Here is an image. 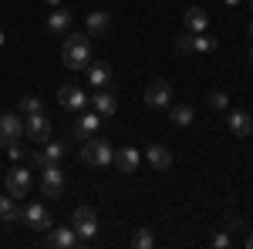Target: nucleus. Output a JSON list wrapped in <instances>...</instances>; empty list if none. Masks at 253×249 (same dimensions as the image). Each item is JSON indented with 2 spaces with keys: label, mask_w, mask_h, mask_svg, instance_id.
I'll list each match as a JSON object with an SVG mask.
<instances>
[{
  "label": "nucleus",
  "mask_w": 253,
  "mask_h": 249,
  "mask_svg": "<svg viewBox=\"0 0 253 249\" xmlns=\"http://www.w3.org/2000/svg\"><path fill=\"white\" fill-rule=\"evenodd\" d=\"M61 61H64L68 71H84V68L91 64V37H88V34H71V37H64Z\"/></svg>",
  "instance_id": "obj_1"
},
{
  "label": "nucleus",
  "mask_w": 253,
  "mask_h": 249,
  "mask_svg": "<svg viewBox=\"0 0 253 249\" xmlns=\"http://www.w3.org/2000/svg\"><path fill=\"white\" fill-rule=\"evenodd\" d=\"M81 162L84 165H91V169H105V165H112L115 162V148L105 142V138H84L81 142Z\"/></svg>",
  "instance_id": "obj_2"
},
{
  "label": "nucleus",
  "mask_w": 253,
  "mask_h": 249,
  "mask_svg": "<svg viewBox=\"0 0 253 249\" xmlns=\"http://www.w3.org/2000/svg\"><path fill=\"white\" fill-rule=\"evenodd\" d=\"M20 222L31 226V229H38V232H47L51 226H54V222H51V212H47L44 202H27V206H20Z\"/></svg>",
  "instance_id": "obj_3"
},
{
  "label": "nucleus",
  "mask_w": 253,
  "mask_h": 249,
  "mask_svg": "<svg viewBox=\"0 0 253 249\" xmlns=\"http://www.w3.org/2000/svg\"><path fill=\"white\" fill-rule=\"evenodd\" d=\"M41 192H44V199H61V192H64V172H61L58 162H51V165L41 169Z\"/></svg>",
  "instance_id": "obj_4"
},
{
  "label": "nucleus",
  "mask_w": 253,
  "mask_h": 249,
  "mask_svg": "<svg viewBox=\"0 0 253 249\" xmlns=\"http://www.w3.org/2000/svg\"><path fill=\"white\" fill-rule=\"evenodd\" d=\"M31 185H34V178H31V172H27L24 165H14V169L7 172V178H3V189L10 192L17 202H20V199H27Z\"/></svg>",
  "instance_id": "obj_5"
},
{
  "label": "nucleus",
  "mask_w": 253,
  "mask_h": 249,
  "mask_svg": "<svg viewBox=\"0 0 253 249\" xmlns=\"http://www.w3.org/2000/svg\"><path fill=\"white\" fill-rule=\"evenodd\" d=\"M71 222H75V232H78L81 243H88V239H95L98 232V215L91 206H78L75 209V215H71Z\"/></svg>",
  "instance_id": "obj_6"
},
{
  "label": "nucleus",
  "mask_w": 253,
  "mask_h": 249,
  "mask_svg": "<svg viewBox=\"0 0 253 249\" xmlns=\"http://www.w3.org/2000/svg\"><path fill=\"white\" fill-rule=\"evenodd\" d=\"M145 105L149 108H156V111H162V108H172V84L169 81H149V88H145Z\"/></svg>",
  "instance_id": "obj_7"
},
{
  "label": "nucleus",
  "mask_w": 253,
  "mask_h": 249,
  "mask_svg": "<svg viewBox=\"0 0 253 249\" xmlns=\"http://www.w3.org/2000/svg\"><path fill=\"white\" fill-rule=\"evenodd\" d=\"M20 138H24V115H14V111L0 115V145H14Z\"/></svg>",
  "instance_id": "obj_8"
},
{
  "label": "nucleus",
  "mask_w": 253,
  "mask_h": 249,
  "mask_svg": "<svg viewBox=\"0 0 253 249\" xmlns=\"http://www.w3.org/2000/svg\"><path fill=\"white\" fill-rule=\"evenodd\" d=\"M44 243H47L51 249H75V246H81V239H78V232H75V226H51Z\"/></svg>",
  "instance_id": "obj_9"
},
{
  "label": "nucleus",
  "mask_w": 253,
  "mask_h": 249,
  "mask_svg": "<svg viewBox=\"0 0 253 249\" xmlns=\"http://www.w3.org/2000/svg\"><path fill=\"white\" fill-rule=\"evenodd\" d=\"M58 101H61V108H68V111H84L88 108V95L81 91L78 84H61L58 88Z\"/></svg>",
  "instance_id": "obj_10"
},
{
  "label": "nucleus",
  "mask_w": 253,
  "mask_h": 249,
  "mask_svg": "<svg viewBox=\"0 0 253 249\" xmlns=\"http://www.w3.org/2000/svg\"><path fill=\"white\" fill-rule=\"evenodd\" d=\"M24 135L34 142H47L51 138V118L38 111V115H24Z\"/></svg>",
  "instance_id": "obj_11"
},
{
  "label": "nucleus",
  "mask_w": 253,
  "mask_h": 249,
  "mask_svg": "<svg viewBox=\"0 0 253 249\" xmlns=\"http://www.w3.org/2000/svg\"><path fill=\"white\" fill-rule=\"evenodd\" d=\"M71 24H75V14L71 10H64V7H54L51 14H47V34H54V37H64L68 31H71Z\"/></svg>",
  "instance_id": "obj_12"
},
{
  "label": "nucleus",
  "mask_w": 253,
  "mask_h": 249,
  "mask_svg": "<svg viewBox=\"0 0 253 249\" xmlns=\"http://www.w3.org/2000/svg\"><path fill=\"white\" fill-rule=\"evenodd\" d=\"M84 77H88V84L91 88H108V81H112V64L108 61H91L88 68H84Z\"/></svg>",
  "instance_id": "obj_13"
},
{
  "label": "nucleus",
  "mask_w": 253,
  "mask_h": 249,
  "mask_svg": "<svg viewBox=\"0 0 253 249\" xmlns=\"http://www.w3.org/2000/svg\"><path fill=\"white\" fill-rule=\"evenodd\" d=\"M138 165H142V152H138L135 145H125V148H118V152H115V169H118V172L132 175Z\"/></svg>",
  "instance_id": "obj_14"
},
{
  "label": "nucleus",
  "mask_w": 253,
  "mask_h": 249,
  "mask_svg": "<svg viewBox=\"0 0 253 249\" xmlns=\"http://www.w3.org/2000/svg\"><path fill=\"white\" fill-rule=\"evenodd\" d=\"M108 27H112V14H108V10H91V14L84 17V31H88V37H105Z\"/></svg>",
  "instance_id": "obj_15"
},
{
  "label": "nucleus",
  "mask_w": 253,
  "mask_h": 249,
  "mask_svg": "<svg viewBox=\"0 0 253 249\" xmlns=\"http://www.w3.org/2000/svg\"><path fill=\"white\" fill-rule=\"evenodd\" d=\"M145 162L152 165V172H169L172 169V152L166 145H149L145 148Z\"/></svg>",
  "instance_id": "obj_16"
},
{
  "label": "nucleus",
  "mask_w": 253,
  "mask_h": 249,
  "mask_svg": "<svg viewBox=\"0 0 253 249\" xmlns=\"http://www.w3.org/2000/svg\"><path fill=\"white\" fill-rule=\"evenodd\" d=\"M182 24H186L189 34H206V27H210V14H206L203 7H189V10L182 14Z\"/></svg>",
  "instance_id": "obj_17"
},
{
  "label": "nucleus",
  "mask_w": 253,
  "mask_h": 249,
  "mask_svg": "<svg viewBox=\"0 0 253 249\" xmlns=\"http://www.w3.org/2000/svg\"><path fill=\"white\" fill-rule=\"evenodd\" d=\"M226 125H230V132H233L236 138H247V135L253 132V115L250 111H230V115H226Z\"/></svg>",
  "instance_id": "obj_18"
},
{
  "label": "nucleus",
  "mask_w": 253,
  "mask_h": 249,
  "mask_svg": "<svg viewBox=\"0 0 253 249\" xmlns=\"http://www.w3.org/2000/svg\"><path fill=\"white\" fill-rule=\"evenodd\" d=\"M95 111L101 118H112L118 111V98H115V91H108V88H98L95 91Z\"/></svg>",
  "instance_id": "obj_19"
},
{
  "label": "nucleus",
  "mask_w": 253,
  "mask_h": 249,
  "mask_svg": "<svg viewBox=\"0 0 253 249\" xmlns=\"http://www.w3.org/2000/svg\"><path fill=\"white\" fill-rule=\"evenodd\" d=\"M98 125H101V115L98 111H81V118L75 121V135L84 142V138H91L98 132Z\"/></svg>",
  "instance_id": "obj_20"
},
{
  "label": "nucleus",
  "mask_w": 253,
  "mask_h": 249,
  "mask_svg": "<svg viewBox=\"0 0 253 249\" xmlns=\"http://www.w3.org/2000/svg\"><path fill=\"white\" fill-rule=\"evenodd\" d=\"M0 222L3 226H14V222H20V206L17 199L7 192V195H0Z\"/></svg>",
  "instance_id": "obj_21"
},
{
  "label": "nucleus",
  "mask_w": 253,
  "mask_h": 249,
  "mask_svg": "<svg viewBox=\"0 0 253 249\" xmlns=\"http://www.w3.org/2000/svg\"><path fill=\"white\" fill-rule=\"evenodd\" d=\"M169 118H172V125L186 128V125H193V121H196V111L189 108V105H175L172 111H169Z\"/></svg>",
  "instance_id": "obj_22"
},
{
  "label": "nucleus",
  "mask_w": 253,
  "mask_h": 249,
  "mask_svg": "<svg viewBox=\"0 0 253 249\" xmlns=\"http://www.w3.org/2000/svg\"><path fill=\"white\" fill-rule=\"evenodd\" d=\"M132 246L135 249H152L156 246V232L149 229V226H138V229L132 232Z\"/></svg>",
  "instance_id": "obj_23"
},
{
  "label": "nucleus",
  "mask_w": 253,
  "mask_h": 249,
  "mask_svg": "<svg viewBox=\"0 0 253 249\" xmlns=\"http://www.w3.org/2000/svg\"><path fill=\"white\" fill-rule=\"evenodd\" d=\"M41 152H44V158H47V162H61V158L68 155V145H64V142H51V138H47Z\"/></svg>",
  "instance_id": "obj_24"
},
{
  "label": "nucleus",
  "mask_w": 253,
  "mask_h": 249,
  "mask_svg": "<svg viewBox=\"0 0 253 249\" xmlns=\"http://www.w3.org/2000/svg\"><path fill=\"white\" fill-rule=\"evenodd\" d=\"M193 51H199V54H210V51H216V37H206V34H193Z\"/></svg>",
  "instance_id": "obj_25"
},
{
  "label": "nucleus",
  "mask_w": 253,
  "mask_h": 249,
  "mask_svg": "<svg viewBox=\"0 0 253 249\" xmlns=\"http://www.w3.org/2000/svg\"><path fill=\"white\" fill-rule=\"evenodd\" d=\"M38 111H44V105H41V98H34V95L20 98V115H38Z\"/></svg>",
  "instance_id": "obj_26"
},
{
  "label": "nucleus",
  "mask_w": 253,
  "mask_h": 249,
  "mask_svg": "<svg viewBox=\"0 0 253 249\" xmlns=\"http://www.w3.org/2000/svg\"><path fill=\"white\" fill-rule=\"evenodd\" d=\"M210 108H213V111H226V108H230V95H226V91H213V95H210Z\"/></svg>",
  "instance_id": "obj_27"
},
{
  "label": "nucleus",
  "mask_w": 253,
  "mask_h": 249,
  "mask_svg": "<svg viewBox=\"0 0 253 249\" xmlns=\"http://www.w3.org/2000/svg\"><path fill=\"white\" fill-rule=\"evenodd\" d=\"M175 51L179 54H193V34L186 31V34H175Z\"/></svg>",
  "instance_id": "obj_28"
},
{
  "label": "nucleus",
  "mask_w": 253,
  "mask_h": 249,
  "mask_svg": "<svg viewBox=\"0 0 253 249\" xmlns=\"http://www.w3.org/2000/svg\"><path fill=\"white\" fill-rule=\"evenodd\" d=\"M233 246V236L230 232H216L213 236V249H230Z\"/></svg>",
  "instance_id": "obj_29"
},
{
  "label": "nucleus",
  "mask_w": 253,
  "mask_h": 249,
  "mask_svg": "<svg viewBox=\"0 0 253 249\" xmlns=\"http://www.w3.org/2000/svg\"><path fill=\"white\" fill-rule=\"evenodd\" d=\"M7 155L17 162V158H24V148H20V142H14V145H7Z\"/></svg>",
  "instance_id": "obj_30"
},
{
  "label": "nucleus",
  "mask_w": 253,
  "mask_h": 249,
  "mask_svg": "<svg viewBox=\"0 0 253 249\" xmlns=\"http://www.w3.org/2000/svg\"><path fill=\"white\" fill-rule=\"evenodd\" d=\"M31 165H34V169H38V172H41V169H44V165H51V162L44 158V152H38V155H34V158H31Z\"/></svg>",
  "instance_id": "obj_31"
},
{
  "label": "nucleus",
  "mask_w": 253,
  "mask_h": 249,
  "mask_svg": "<svg viewBox=\"0 0 253 249\" xmlns=\"http://www.w3.org/2000/svg\"><path fill=\"white\" fill-rule=\"evenodd\" d=\"M243 226H240V219L236 215H226V232H240Z\"/></svg>",
  "instance_id": "obj_32"
},
{
  "label": "nucleus",
  "mask_w": 253,
  "mask_h": 249,
  "mask_svg": "<svg viewBox=\"0 0 253 249\" xmlns=\"http://www.w3.org/2000/svg\"><path fill=\"white\" fill-rule=\"evenodd\" d=\"M243 246H247V249H253V232L247 236V239H243Z\"/></svg>",
  "instance_id": "obj_33"
},
{
  "label": "nucleus",
  "mask_w": 253,
  "mask_h": 249,
  "mask_svg": "<svg viewBox=\"0 0 253 249\" xmlns=\"http://www.w3.org/2000/svg\"><path fill=\"white\" fill-rule=\"evenodd\" d=\"M247 61H253V40H250V47H247Z\"/></svg>",
  "instance_id": "obj_34"
},
{
  "label": "nucleus",
  "mask_w": 253,
  "mask_h": 249,
  "mask_svg": "<svg viewBox=\"0 0 253 249\" xmlns=\"http://www.w3.org/2000/svg\"><path fill=\"white\" fill-rule=\"evenodd\" d=\"M44 3H47V7H61V0H44Z\"/></svg>",
  "instance_id": "obj_35"
},
{
  "label": "nucleus",
  "mask_w": 253,
  "mask_h": 249,
  "mask_svg": "<svg viewBox=\"0 0 253 249\" xmlns=\"http://www.w3.org/2000/svg\"><path fill=\"white\" fill-rule=\"evenodd\" d=\"M223 3H226V7H240V0H223Z\"/></svg>",
  "instance_id": "obj_36"
},
{
  "label": "nucleus",
  "mask_w": 253,
  "mask_h": 249,
  "mask_svg": "<svg viewBox=\"0 0 253 249\" xmlns=\"http://www.w3.org/2000/svg\"><path fill=\"white\" fill-rule=\"evenodd\" d=\"M247 34H250V40H253V20H250V27H247Z\"/></svg>",
  "instance_id": "obj_37"
},
{
  "label": "nucleus",
  "mask_w": 253,
  "mask_h": 249,
  "mask_svg": "<svg viewBox=\"0 0 253 249\" xmlns=\"http://www.w3.org/2000/svg\"><path fill=\"white\" fill-rule=\"evenodd\" d=\"M0 44H3V31H0Z\"/></svg>",
  "instance_id": "obj_38"
},
{
  "label": "nucleus",
  "mask_w": 253,
  "mask_h": 249,
  "mask_svg": "<svg viewBox=\"0 0 253 249\" xmlns=\"http://www.w3.org/2000/svg\"><path fill=\"white\" fill-rule=\"evenodd\" d=\"M250 10H253V0H250Z\"/></svg>",
  "instance_id": "obj_39"
}]
</instances>
